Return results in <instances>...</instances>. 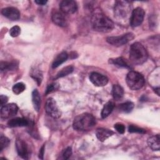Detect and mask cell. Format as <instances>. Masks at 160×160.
<instances>
[{"label": "cell", "instance_id": "cell-35", "mask_svg": "<svg viewBox=\"0 0 160 160\" xmlns=\"http://www.w3.org/2000/svg\"><path fill=\"white\" fill-rule=\"evenodd\" d=\"M44 145H43L41 148L40 149L39 153V158L42 159H43V156H44Z\"/></svg>", "mask_w": 160, "mask_h": 160}, {"label": "cell", "instance_id": "cell-33", "mask_svg": "<svg viewBox=\"0 0 160 160\" xmlns=\"http://www.w3.org/2000/svg\"><path fill=\"white\" fill-rule=\"evenodd\" d=\"M72 154V149H71V148L70 147H68L67 148L64 152H63V154H62V156H63V158L65 159H68L70 158V156H71Z\"/></svg>", "mask_w": 160, "mask_h": 160}, {"label": "cell", "instance_id": "cell-22", "mask_svg": "<svg viewBox=\"0 0 160 160\" xmlns=\"http://www.w3.org/2000/svg\"><path fill=\"white\" fill-rule=\"evenodd\" d=\"M114 103L112 101H108L106 102L101 111V117L102 118H106L108 117L114 108Z\"/></svg>", "mask_w": 160, "mask_h": 160}, {"label": "cell", "instance_id": "cell-2", "mask_svg": "<svg viewBox=\"0 0 160 160\" xmlns=\"http://www.w3.org/2000/svg\"><path fill=\"white\" fill-rule=\"evenodd\" d=\"M148 54L145 48L139 42L133 43L129 50V60L135 65L143 64L148 59Z\"/></svg>", "mask_w": 160, "mask_h": 160}, {"label": "cell", "instance_id": "cell-32", "mask_svg": "<svg viewBox=\"0 0 160 160\" xmlns=\"http://www.w3.org/2000/svg\"><path fill=\"white\" fill-rule=\"evenodd\" d=\"M58 85L56 83H52V84L48 85V86L47 87V89L46 90V94H48V93L54 91L55 89H56L58 88Z\"/></svg>", "mask_w": 160, "mask_h": 160}, {"label": "cell", "instance_id": "cell-4", "mask_svg": "<svg viewBox=\"0 0 160 160\" xmlns=\"http://www.w3.org/2000/svg\"><path fill=\"white\" fill-rule=\"evenodd\" d=\"M126 83L131 89L138 90L144 86L145 80L141 74L136 71H131L127 74Z\"/></svg>", "mask_w": 160, "mask_h": 160}, {"label": "cell", "instance_id": "cell-20", "mask_svg": "<svg viewBox=\"0 0 160 160\" xmlns=\"http://www.w3.org/2000/svg\"><path fill=\"white\" fill-rule=\"evenodd\" d=\"M32 101L34 108L36 111H39L41 106V96L39 92L37 89H34L32 92Z\"/></svg>", "mask_w": 160, "mask_h": 160}, {"label": "cell", "instance_id": "cell-24", "mask_svg": "<svg viewBox=\"0 0 160 160\" xmlns=\"http://www.w3.org/2000/svg\"><path fill=\"white\" fill-rule=\"evenodd\" d=\"M133 108H134V104L130 101L122 103L119 104V106H118V109L121 112H125V113L130 112Z\"/></svg>", "mask_w": 160, "mask_h": 160}, {"label": "cell", "instance_id": "cell-3", "mask_svg": "<svg viewBox=\"0 0 160 160\" xmlns=\"http://www.w3.org/2000/svg\"><path fill=\"white\" fill-rule=\"evenodd\" d=\"M96 124L95 118L91 114L83 113L74 118L72 126L76 131H88Z\"/></svg>", "mask_w": 160, "mask_h": 160}, {"label": "cell", "instance_id": "cell-17", "mask_svg": "<svg viewBox=\"0 0 160 160\" xmlns=\"http://www.w3.org/2000/svg\"><path fill=\"white\" fill-rule=\"evenodd\" d=\"M160 137L159 134L152 136L148 139V144L153 151H159L160 148Z\"/></svg>", "mask_w": 160, "mask_h": 160}, {"label": "cell", "instance_id": "cell-27", "mask_svg": "<svg viewBox=\"0 0 160 160\" xmlns=\"http://www.w3.org/2000/svg\"><path fill=\"white\" fill-rule=\"evenodd\" d=\"M9 142L10 141L7 137L1 135L0 137V151H2L4 148H6L9 145Z\"/></svg>", "mask_w": 160, "mask_h": 160}, {"label": "cell", "instance_id": "cell-7", "mask_svg": "<svg viewBox=\"0 0 160 160\" xmlns=\"http://www.w3.org/2000/svg\"><path fill=\"white\" fill-rule=\"evenodd\" d=\"M45 109L47 114L54 119H58L61 116V112L55 100L52 98H49L47 100L45 105Z\"/></svg>", "mask_w": 160, "mask_h": 160}, {"label": "cell", "instance_id": "cell-36", "mask_svg": "<svg viewBox=\"0 0 160 160\" xmlns=\"http://www.w3.org/2000/svg\"><path fill=\"white\" fill-rule=\"evenodd\" d=\"M35 2L39 5H44L47 3V1H44V0H37L35 1Z\"/></svg>", "mask_w": 160, "mask_h": 160}, {"label": "cell", "instance_id": "cell-6", "mask_svg": "<svg viewBox=\"0 0 160 160\" xmlns=\"http://www.w3.org/2000/svg\"><path fill=\"white\" fill-rule=\"evenodd\" d=\"M134 38V36L132 33L128 32L122 36L108 37L106 41L110 44H112L115 46H120L126 44L130 41L132 40Z\"/></svg>", "mask_w": 160, "mask_h": 160}, {"label": "cell", "instance_id": "cell-9", "mask_svg": "<svg viewBox=\"0 0 160 160\" xmlns=\"http://www.w3.org/2000/svg\"><path fill=\"white\" fill-rule=\"evenodd\" d=\"M18 111V106L14 103H10L4 105L1 108V118L8 119L16 115Z\"/></svg>", "mask_w": 160, "mask_h": 160}, {"label": "cell", "instance_id": "cell-18", "mask_svg": "<svg viewBox=\"0 0 160 160\" xmlns=\"http://www.w3.org/2000/svg\"><path fill=\"white\" fill-rule=\"evenodd\" d=\"M68 58V54H67V52H66L64 51L61 52L54 59V60L52 62V68H56L58 67L59 65H61L64 62H65Z\"/></svg>", "mask_w": 160, "mask_h": 160}, {"label": "cell", "instance_id": "cell-11", "mask_svg": "<svg viewBox=\"0 0 160 160\" xmlns=\"http://www.w3.org/2000/svg\"><path fill=\"white\" fill-rule=\"evenodd\" d=\"M89 79L96 86H104L108 82V79L106 76L96 72H92L90 74Z\"/></svg>", "mask_w": 160, "mask_h": 160}, {"label": "cell", "instance_id": "cell-25", "mask_svg": "<svg viewBox=\"0 0 160 160\" xmlns=\"http://www.w3.org/2000/svg\"><path fill=\"white\" fill-rule=\"evenodd\" d=\"M73 70H74V68L72 66H66V67L62 68L59 72H58V73L56 75V79L66 76L68 75L69 74L71 73L73 71Z\"/></svg>", "mask_w": 160, "mask_h": 160}, {"label": "cell", "instance_id": "cell-31", "mask_svg": "<svg viewBox=\"0 0 160 160\" xmlns=\"http://www.w3.org/2000/svg\"><path fill=\"white\" fill-rule=\"evenodd\" d=\"M114 128L120 134H123L125 131V127L121 123H116L114 124Z\"/></svg>", "mask_w": 160, "mask_h": 160}, {"label": "cell", "instance_id": "cell-8", "mask_svg": "<svg viewBox=\"0 0 160 160\" xmlns=\"http://www.w3.org/2000/svg\"><path fill=\"white\" fill-rule=\"evenodd\" d=\"M144 11L141 8H135L131 14L130 19V24L132 27H137L141 25L143 21L144 17Z\"/></svg>", "mask_w": 160, "mask_h": 160}, {"label": "cell", "instance_id": "cell-30", "mask_svg": "<svg viewBox=\"0 0 160 160\" xmlns=\"http://www.w3.org/2000/svg\"><path fill=\"white\" fill-rule=\"evenodd\" d=\"M21 32V28L18 26H14L12 28H11L10 31H9V34L10 35L13 37H17L19 35Z\"/></svg>", "mask_w": 160, "mask_h": 160}, {"label": "cell", "instance_id": "cell-14", "mask_svg": "<svg viewBox=\"0 0 160 160\" xmlns=\"http://www.w3.org/2000/svg\"><path fill=\"white\" fill-rule=\"evenodd\" d=\"M51 18L52 22L57 26L61 27H65L68 25V21L66 18L62 13L59 11H54L52 13Z\"/></svg>", "mask_w": 160, "mask_h": 160}, {"label": "cell", "instance_id": "cell-34", "mask_svg": "<svg viewBox=\"0 0 160 160\" xmlns=\"http://www.w3.org/2000/svg\"><path fill=\"white\" fill-rule=\"evenodd\" d=\"M8 97L4 95H1L0 96V101H1V106H4L8 102Z\"/></svg>", "mask_w": 160, "mask_h": 160}, {"label": "cell", "instance_id": "cell-23", "mask_svg": "<svg viewBox=\"0 0 160 160\" xmlns=\"http://www.w3.org/2000/svg\"><path fill=\"white\" fill-rule=\"evenodd\" d=\"M109 62L112 64H114L117 66H119V67L130 68V66L127 62L126 59H124L122 57L117 58H115V59H109Z\"/></svg>", "mask_w": 160, "mask_h": 160}, {"label": "cell", "instance_id": "cell-29", "mask_svg": "<svg viewBox=\"0 0 160 160\" xmlns=\"http://www.w3.org/2000/svg\"><path fill=\"white\" fill-rule=\"evenodd\" d=\"M128 131L129 132H137V133H140V134H144L146 132V131L144 129L139 128L136 126H133V125H131L129 126Z\"/></svg>", "mask_w": 160, "mask_h": 160}, {"label": "cell", "instance_id": "cell-16", "mask_svg": "<svg viewBox=\"0 0 160 160\" xmlns=\"http://www.w3.org/2000/svg\"><path fill=\"white\" fill-rule=\"evenodd\" d=\"M96 137L100 141H104L108 138L111 137L114 134V132L111 130L104 129V128H98L96 132Z\"/></svg>", "mask_w": 160, "mask_h": 160}, {"label": "cell", "instance_id": "cell-15", "mask_svg": "<svg viewBox=\"0 0 160 160\" xmlns=\"http://www.w3.org/2000/svg\"><path fill=\"white\" fill-rule=\"evenodd\" d=\"M8 125L10 128L23 127L29 125V122L28 119L23 118H15L10 119L8 122Z\"/></svg>", "mask_w": 160, "mask_h": 160}, {"label": "cell", "instance_id": "cell-5", "mask_svg": "<svg viewBox=\"0 0 160 160\" xmlns=\"http://www.w3.org/2000/svg\"><path fill=\"white\" fill-rule=\"evenodd\" d=\"M130 5L128 1H118L114 6V15L118 19H126L130 11Z\"/></svg>", "mask_w": 160, "mask_h": 160}, {"label": "cell", "instance_id": "cell-26", "mask_svg": "<svg viewBox=\"0 0 160 160\" xmlns=\"http://www.w3.org/2000/svg\"><path fill=\"white\" fill-rule=\"evenodd\" d=\"M26 88L25 85L22 82H18L12 87V91L16 94H19L23 92Z\"/></svg>", "mask_w": 160, "mask_h": 160}, {"label": "cell", "instance_id": "cell-10", "mask_svg": "<svg viewBox=\"0 0 160 160\" xmlns=\"http://www.w3.org/2000/svg\"><path fill=\"white\" fill-rule=\"evenodd\" d=\"M61 11L64 14H73L78 9V6L76 1L72 0H64L61 2L59 4Z\"/></svg>", "mask_w": 160, "mask_h": 160}, {"label": "cell", "instance_id": "cell-28", "mask_svg": "<svg viewBox=\"0 0 160 160\" xmlns=\"http://www.w3.org/2000/svg\"><path fill=\"white\" fill-rule=\"evenodd\" d=\"M31 76L37 81L38 85H39L41 82L42 81V74L41 73V72H39V71L37 70H34L31 73Z\"/></svg>", "mask_w": 160, "mask_h": 160}, {"label": "cell", "instance_id": "cell-1", "mask_svg": "<svg viewBox=\"0 0 160 160\" xmlns=\"http://www.w3.org/2000/svg\"><path fill=\"white\" fill-rule=\"evenodd\" d=\"M92 24L94 29L102 32H110L114 27V22L100 11H95L92 14Z\"/></svg>", "mask_w": 160, "mask_h": 160}, {"label": "cell", "instance_id": "cell-19", "mask_svg": "<svg viewBox=\"0 0 160 160\" xmlns=\"http://www.w3.org/2000/svg\"><path fill=\"white\" fill-rule=\"evenodd\" d=\"M112 94L113 98L116 101H119L123 97L124 90L121 86L118 84H114L112 87Z\"/></svg>", "mask_w": 160, "mask_h": 160}, {"label": "cell", "instance_id": "cell-12", "mask_svg": "<svg viewBox=\"0 0 160 160\" xmlns=\"http://www.w3.org/2000/svg\"><path fill=\"white\" fill-rule=\"evenodd\" d=\"M16 148L18 155L23 159H28L29 151L26 143L21 139H17L16 141Z\"/></svg>", "mask_w": 160, "mask_h": 160}, {"label": "cell", "instance_id": "cell-21", "mask_svg": "<svg viewBox=\"0 0 160 160\" xmlns=\"http://www.w3.org/2000/svg\"><path fill=\"white\" fill-rule=\"evenodd\" d=\"M18 63L16 61H11V62L1 61L0 63V68L1 71L16 69L18 68Z\"/></svg>", "mask_w": 160, "mask_h": 160}, {"label": "cell", "instance_id": "cell-13", "mask_svg": "<svg viewBox=\"0 0 160 160\" xmlns=\"http://www.w3.org/2000/svg\"><path fill=\"white\" fill-rule=\"evenodd\" d=\"M2 14L10 20L15 21L20 18L19 10L14 7H8L3 8L1 11Z\"/></svg>", "mask_w": 160, "mask_h": 160}]
</instances>
